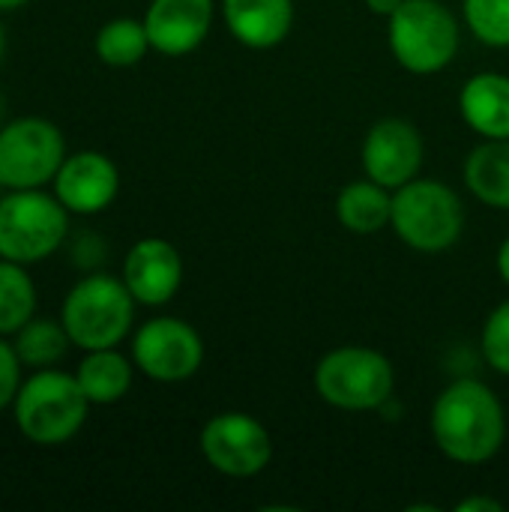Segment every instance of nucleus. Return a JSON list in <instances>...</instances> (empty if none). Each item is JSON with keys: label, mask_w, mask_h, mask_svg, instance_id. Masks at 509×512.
Listing matches in <instances>:
<instances>
[{"label": "nucleus", "mask_w": 509, "mask_h": 512, "mask_svg": "<svg viewBox=\"0 0 509 512\" xmlns=\"http://www.w3.org/2000/svg\"><path fill=\"white\" fill-rule=\"evenodd\" d=\"M435 447L456 465H486L507 441V411L498 393L477 381L447 384L429 414Z\"/></svg>", "instance_id": "1"}, {"label": "nucleus", "mask_w": 509, "mask_h": 512, "mask_svg": "<svg viewBox=\"0 0 509 512\" xmlns=\"http://www.w3.org/2000/svg\"><path fill=\"white\" fill-rule=\"evenodd\" d=\"M135 306L138 300L120 276L93 270L66 291L60 303V324L66 327L72 348H117L135 327Z\"/></svg>", "instance_id": "2"}, {"label": "nucleus", "mask_w": 509, "mask_h": 512, "mask_svg": "<svg viewBox=\"0 0 509 512\" xmlns=\"http://www.w3.org/2000/svg\"><path fill=\"white\" fill-rule=\"evenodd\" d=\"M90 408L75 375L54 366L24 378L12 402V420L24 441L36 447H63L84 429Z\"/></svg>", "instance_id": "3"}, {"label": "nucleus", "mask_w": 509, "mask_h": 512, "mask_svg": "<svg viewBox=\"0 0 509 512\" xmlns=\"http://www.w3.org/2000/svg\"><path fill=\"white\" fill-rule=\"evenodd\" d=\"M390 228L396 237L423 255H441L453 249L465 228V207L453 186L414 177L411 183L393 192V216Z\"/></svg>", "instance_id": "4"}, {"label": "nucleus", "mask_w": 509, "mask_h": 512, "mask_svg": "<svg viewBox=\"0 0 509 512\" xmlns=\"http://www.w3.org/2000/svg\"><path fill=\"white\" fill-rule=\"evenodd\" d=\"M387 42L405 72L438 75L456 60L462 30L441 0H405L387 18Z\"/></svg>", "instance_id": "5"}, {"label": "nucleus", "mask_w": 509, "mask_h": 512, "mask_svg": "<svg viewBox=\"0 0 509 512\" xmlns=\"http://www.w3.org/2000/svg\"><path fill=\"white\" fill-rule=\"evenodd\" d=\"M69 210L45 189H6L0 198V258L39 264L63 249L69 237Z\"/></svg>", "instance_id": "6"}, {"label": "nucleus", "mask_w": 509, "mask_h": 512, "mask_svg": "<svg viewBox=\"0 0 509 512\" xmlns=\"http://www.w3.org/2000/svg\"><path fill=\"white\" fill-rule=\"evenodd\" d=\"M396 387V369L387 354L366 345H339L315 366L318 396L348 414L378 411L390 402Z\"/></svg>", "instance_id": "7"}, {"label": "nucleus", "mask_w": 509, "mask_h": 512, "mask_svg": "<svg viewBox=\"0 0 509 512\" xmlns=\"http://www.w3.org/2000/svg\"><path fill=\"white\" fill-rule=\"evenodd\" d=\"M66 138L48 117H15L0 126V189H45L54 183Z\"/></svg>", "instance_id": "8"}, {"label": "nucleus", "mask_w": 509, "mask_h": 512, "mask_svg": "<svg viewBox=\"0 0 509 512\" xmlns=\"http://www.w3.org/2000/svg\"><path fill=\"white\" fill-rule=\"evenodd\" d=\"M129 357L144 378L156 384H180L198 375L204 363V339L189 321L159 315L135 330Z\"/></svg>", "instance_id": "9"}, {"label": "nucleus", "mask_w": 509, "mask_h": 512, "mask_svg": "<svg viewBox=\"0 0 509 512\" xmlns=\"http://www.w3.org/2000/svg\"><path fill=\"white\" fill-rule=\"evenodd\" d=\"M201 456L222 477L252 480L273 462V438L258 417L246 411H222L201 429Z\"/></svg>", "instance_id": "10"}, {"label": "nucleus", "mask_w": 509, "mask_h": 512, "mask_svg": "<svg viewBox=\"0 0 509 512\" xmlns=\"http://www.w3.org/2000/svg\"><path fill=\"white\" fill-rule=\"evenodd\" d=\"M423 156H426L423 135L405 117H384V120H378L366 132L363 150H360L363 174L372 177L375 183L387 186L390 192H396L399 186H405L414 177H420Z\"/></svg>", "instance_id": "11"}, {"label": "nucleus", "mask_w": 509, "mask_h": 512, "mask_svg": "<svg viewBox=\"0 0 509 512\" xmlns=\"http://www.w3.org/2000/svg\"><path fill=\"white\" fill-rule=\"evenodd\" d=\"M51 192L72 216H96L108 210L120 192V171L99 150L69 153L51 183Z\"/></svg>", "instance_id": "12"}, {"label": "nucleus", "mask_w": 509, "mask_h": 512, "mask_svg": "<svg viewBox=\"0 0 509 512\" xmlns=\"http://www.w3.org/2000/svg\"><path fill=\"white\" fill-rule=\"evenodd\" d=\"M120 279L138 300V306H168L183 285V258L165 237H141L123 258Z\"/></svg>", "instance_id": "13"}, {"label": "nucleus", "mask_w": 509, "mask_h": 512, "mask_svg": "<svg viewBox=\"0 0 509 512\" xmlns=\"http://www.w3.org/2000/svg\"><path fill=\"white\" fill-rule=\"evenodd\" d=\"M216 0H150L144 27L150 48L162 57H186L204 45L213 30Z\"/></svg>", "instance_id": "14"}, {"label": "nucleus", "mask_w": 509, "mask_h": 512, "mask_svg": "<svg viewBox=\"0 0 509 512\" xmlns=\"http://www.w3.org/2000/svg\"><path fill=\"white\" fill-rule=\"evenodd\" d=\"M219 12L228 33L252 51L282 45L294 27V0H222Z\"/></svg>", "instance_id": "15"}, {"label": "nucleus", "mask_w": 509, "mask_h": 512, "mask_svg": "<svg viewBox=\"0 0 509 512\" xmlns=\"http://www.w3.org/2000/svg\"><path fill=\"white\" fill-rule=\"evenodd\" d=\"M459 114L483 141L509 138V75L477 72L459 90Z\"/></svg>", "instance_id": "16"}, {"label": "nucleus", "mask_w": 509, "mask_h": 512, "mask_svg": "<svg viewBox=\"0 0 509 512\" xmlns=\"http://www.w3.org/2000/svg\"><path fill=\"white\" fill-rule=\"evenodd\" d=\"M135 363L132 357L120 354L117 348H99V351H84L78 369L72 372L90 405H117L126 399L135 381Z\"/></svg>", "instance_id": "17"}, {"label": "nucleus", "mask_w": 509, "mask_h": 512, "mask_svg": "<svg viewBox=\"0 0 509 512\" xmlns=\"http://www.w3.org/2000/svg\"><path fill=\"white\" fill-rule=\"evenodd\" d=\"M336 216H339V225L351 234H360V237L378 234L390 225L393 192L375 183L372 177L354 180L336 195Z\"/></svg>", "instance_id": "18"}, {"label": "nucleus", "mask_w": 509, "mask_h": 512, "mask_svg": "<svg viewBox=\"0 0 509 512\" xmlns=\"http://www.w3.org/2000/svg\"><path fill=\"white\" fill-rule=\"evenodd\" d=\"M465 186L486 207L509 213V138L483 141L468 153Z\"/></svg>", "instance_id": "19"}, {"label": "nucleus", "mask_w": 509, "mask_h": 512, "mask_svg": "<svg viewBox=\"0 0 509 512\" xmlns=\"http://www.w3.org/2000/svg\"><path fill=\"white\" fill-rule=\"evenodd\" d=\"M15 354L21 360L24 369H54L57 363H63V357L72 348V339L66 333V327L60 324V318H30L15 336H12Z\"/></svg>", "instance_id": "20"}, {"label": "nucleus", "mask_w": 509, "mask_h": 512, "mask_svg": "<svg viewBox=\"0 0 509 512\" xmlns=\"http://www.w3.org/2000/svg\"><path fill=\"white\" fill-rule=\"evenodd\" d=\"M39 309V288L24 264L0 258V336H15Z\"/></svg>", "instance_id": "21"}, {"label": "nucleus", "mask_w": 509, "mask_h": 512, "mask_svg": "<svg viewBox=\"0 0 509 512\" xmlns=\"http://www.w3.org/2000/svg\"><path fill=\"white\" fill-rule=\"evenodd\" d=\"M93 51L105 66L114 69H129L135 63H141L147 57L150 48V36L144 21L138 18H111L99 27L96 39H93Z\"/></svg>", "instance_id": "22"}, {"label": "nucleus", "mask_w": 509, "mask_h": 512, "mask_svg": "<svg viewBox=\"0 0 509 512\" xmlns=\"http://www.w3.org/2000/svg\"><path fill=\"white\" fill-rule=\"evenodd\" d=\"M465 27L489 48H509V0H462Z\"/></svg>", "instance_id": "23"}, {"label": "nucleus", "mask_w": 509, "mask_h": 512, "mask_svg": "<svg viewBox=\"0 0 509 512\" xmlns=\"http://www.w3.org/2000/svg\"><path fill=\"white\" fill-rule=\"evenodd\" d=\"M483 360L509 378V300L498 303L483 324Z\"/></svg>", "instance_id": "24"}, {"label": "nucleus", "mask_w": 509, "mask_h": 512, "mask_svg": "<svg viewBox=\"0 0 509 512\" xmlns=\"http://www.w3.org/2000/svg\"><path fill=\"white\" fill-rule=\"evenodd\" d=\"M69 258L81 273H93L102 270L105 258H108V243L96 234V231H81L72 237L69 243Z\"/></svg>", "instance_id": "25"}, {"label": "nucleus", "mask_w": 509, "mask_h": 512, "mask_svg": "<svg viewBox=\"0 0 509 512\" xmlns=\"http://www.w3.org/2000/svg\"><path fill=\"white\" fill-rule=\"evenodd\" d=\"M21 369L24 366H21L18 354H15V345L6 336H0V411L12 408V402H15V396H18V390L24 384Z\"/></svg>", "instance_id": "26"}, {"label": "nucleus", "mask_w": 509, "mask_h": 512, "mask_svg": "<svg viewBox=\"0 0 509 512\" xmlns=\"http://www.w3.org/2000/svg\"><path fill=\"white\" fill-rule=\"evenodd\" d=\"M456 510L459 512H501L504 507H501L498 501H492V498H480V495H474V498H465V501H459V504H456Z\"/></svg>", "instance_id": "27"}, {"label": "nucleus", "mask_w": 509, "mask_h": 512, "mask_svg": "<svg viewBox=\"0 0 509 512\" xmlns=\"http://www.w3.org/2000/svg\"><path fill=\"white\" fill-rule=\"evenodd\" d=\"M402 3H405V0H366L369 12H372V15H378V18H390Z\"/></svg>", "instance_id": "28"}, {"label": "nucleus", "mask_w": 509, "mask_h": 512, "mask_svg": "<svg viewBox=\"0 0 509 512\" xmlns=\"http://www.w3.org/2000/svg\"><path fill=\"white\" fill-rule=\"evenodd\" d=\"M495 267H498V276L501 282L509 288V237L498 246V258H495Z\"/></svg>", "instance_id": "29"}, {"label": "nucleus", "mask_w": 509, "mask_h": 512, "mask_svg": "<svg viewBox=\"0 0 509 512\" xmlns=\"http://www.w3.org/2000/svg\"><path fill=\"white\" fill-rule=\"evenodd\" d=\"M30 0H0V15H6V12H15V9H21V6H27Z\"/></svg>", "instance_id": "30"}, {"label": "nucleus", "mask_w": 509, "mask_h": 512, "mask_svg": "<svg viewBox=\"0 0 509 512\" xmlns=\"http://www.w3.org/2000/svg\"><path fill=\"white\" fill-rule=\"evenodd\" d=\"M3 54H6V27L0 21V63H3Z\"/></svg>", "instance_id": "31"}, {"label": "nucleus", "mask_w": 509, "mask_h": 512, "mask_svg": "<svg viewBox=\"0 0 509 512\" xmlns=\"http://www.w3.org/2000/svg\"><path fill=\"white\" fill-rule=\"evenodd\" d=\"M3 117H6V99H3V93H0V126L6 123Z\"/></svg>", "instance_id": "32"}]
</instances>
